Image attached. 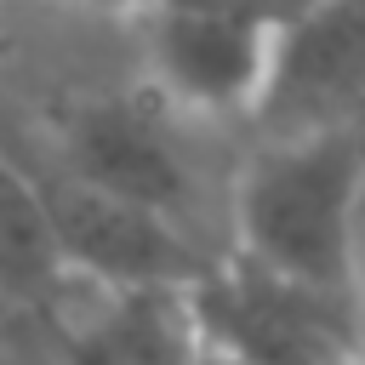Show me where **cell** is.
<instances>
[{
  "instance_id": "9c48e42d",
  "label": "cell",
  "mask_w": 365,
  "mask_h": 365,
  "mask_svg": "<svg viewBox=\"0 0 365 365\" xmlns=\"http://www.w3.org/2000/svg\"><path fill=\"white\" fill-rule=\"evenodd\" d=\"M51 6H91V11H137V6H148V0H51Z\"/></svg>"
},
{
  "instance_id": "8992f818",
  "label": "cell",
  "mask_w": 365,
  "mask_h": 365,
  "mask_svg": "<svg viewBox=\"0 0 365 365\" xmlns=\"http://www.w3.org/2000/svg\"><path fill=\"white\" fill-rule=\"evenodd\" d=\"M365 114V0H297L285 17L279 74L257 120L302 125Z\"/></svg>"
},
{
  "instance_id": "52a82bcc",
  "label": "cell",
  "mask_w": 365,
  "mask_h": 365,
  "mask_svg": "<svg viewBox=\"0 0 365 365\" xmlns=\"http://www.w3.org/2000/svg\"><path fill=\"white\" fill-rule=\"evenodd\" d=\"M97 291V308H86L57 336L51 365H194L200 325L188 308V285Z\"/></svg>"
},
{
  "instance_id": "30bf717a",
  "label": "cell",
  "mask_w": 365,
  "mask_h": 365,
  "mask_svg": "<svg viewBox=\"0 0 365 365\" xmlns=\"http://www.w3.org/2000/svg\"><path fill=\"white\" fill-rule=\"evenodd\" d=\"M194 365H240V359H228V354H217V348H205V342H200V354H194Z\"/></svg>"
},
{
  "instance_id": "3957f363",
  "label": "cell",
  "mask_w": 365,
  "mask_h": 365,
  "mask_svg": "<svg viewBox=\"0 0 365 365\" xmlns=\"http://www.w3.org/2000/svg\"><path fill=\"white\" fill-rule=\"evenodd\" d=\"M348 297L354 291L308 285L245 251L205 262L188 285L200 342L240 365H348L359 354Z\"/></svg>"
},
{
  "instance_id": "ba28073f",
  "label": "cell",
  "mask_w": 365,
  "mask_h": 365,
  "mask_svg": "<svg viewBox=\"0 0 365 365\" xmlns=\"http://www.w3.org/2000/svg\"><path fill=\"white\" fill-rule=\"evenodd\" d=\"M68 262L57 245V228L46 217L34 165L11 160L0 148V314H46L63 285H68Z\"/></svg>"
},
{
  "instance_id": "277c9868",
  "label": "cell",
  "mask_w": 365,
  "mask_h": 365,
  "mask_svg": "<svg viewBox=\"0 0 365 365\" xmlns=\"http://www.w3.org/2000/svg\"><path fill=\"white\" fill-rule=\"evenodd\" d=\"M182 125L188 114H177L154 86L74 97L51 120V165L188 228L200 171Z\"/></svg>"
},
{
  "instance_id": "7a4b0ae2",
  "label": "cell",
  "mask_w": 365,
  "mask_h": 365,
  "mask_svg": "<svg viewBox=\"0 0 365 365\" xmlns=\"http://www.w3.org/2000/svg\"><path fill=\"white\" fill-rule=\"evenodd\" d=\"M154 86L188 120H257L285 46L274 0H148L125 11Z\"/></svg>"
},
{
  "instance_id": "5b68a950",
  "label": "cell",
  "mask_w": 365,
  "mask_h": 365,
  "mask_svg": "<svg viewBox=\"0 0 365 365\" xmlns=\"http://www.w3.org/2000/svg\"><path fill=\"white\" fill-rule=\"evenodd\" d=\"M34 182L74 279L131 291V285H194L205 274V257L194 251L182 222L131 205L108 188H91L51 160L34 165Z\"/></svg>"
},
{
  "instance_id": "6da1fadb",
  "label": "cell",
  "mask_w": 365,
  "mask_h": 365,
  "mask_svg": "<svg viewBox=\"0 0 365 365\" xmlns=\"http://www.w3.org/2000/svg\"><path fill=\"white\" fill-rule=\"evenodd\" d=\"M365 205V114L274 125L234 177V240L245 257L325 291H354Z\"/></svg>"
}]
</instances>
